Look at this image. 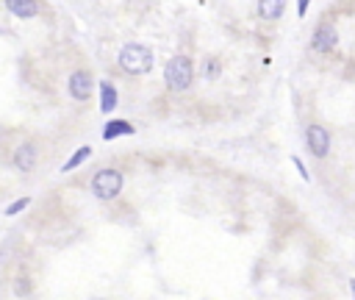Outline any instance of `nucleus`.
Returning a JSON list of instances; mask_svg holds the SVG:
<instances>
[{"mask_svg":"<svg viewBox=\"0 0 355 300\" xmlns=\"http://www.w3.org/2000/svg\"><path fill=\"white\" fill-rule=\"evenodd\" d=\"M338 31H336V25L330 22V19H322L316 28H313V33H311V50L313 53H322V56H327V53H333L336 47H338Z\"/></svg>","mask_w":355,"mask_h":300,"instance_id":"4","label":"nucleus"},{"mask_svg":"<svg viewBox=\"0 0 355 300\" xmlns=\"http://www.w3.org/2000/svg\"><path fill=\"white\" fill-rule=\"evenodd\" d=\"M122 186H125V175L119 169H114V167L97 169L92 175V181H89V189H92V194L97 200H114L122 192Z\"/></svg>","mask_w":355,"mask_h":300,"instance_id":"3","label":"nucleus"},{"mask_svg":"<svg viewBox=\"0 0 355 300\" xmlns=\"http://www.w3.org/2000/svg\"><path fill=\"white\" fill-rule=\"evenodd\" d=\"M11 164H14L19 172H33V167H36V144H33V142H22V144L11 153Z\"/></svg>","mask_w":355,"mask_h":300,"instance_id":"7","label":"nucleus"},{"mask_svg":"<svg viewBox=\"0 0 355 300\" xmlns=\"http://www.w3.org/2000/svg\"><path fill=\"white\" fill-rule=\"evenodd\" d=\"M116 61H119V69L122 72H128V75H144V72L153 69L155 53H153V47H147L141 42H128V44H122Z\"/></svg>","mask_w":355,"mask_h":300,"instance_id":"1","label":"nucleus"},{"mask_svg":"<svg viewBox=\"0 0 355 300\" xmlns=\"http://www.w3.org/2000/svg\"><path fill=\"white\" fill-rule=\"evenodd\" d=\"M164 83H166L169 92H186L194 83V61H191V56H186V53L172 56L164 64Z\"/></svg>","mask_w":355,"mask_h":300,"instance_id":"2","label":"nucleus"},{"mask_svg":"<svg viewBox=\"0 0 355 300\" xmlns=\"http://www.w3.org/2000/svg\"><path fill=\"white\" fill-rule=\"evenodd\" d=\"M291 164L297 167V172H300V178H302V181H311V175H308V167L300 161V156H291Z\"/></svg>","mask_w":355,"mask_h":300,"instance_id":"16","label":"nucleus"},{"mask_svg":"<svg viewBox=\"0 0 355 300\" xmlns=\"http://www.w3.org/2000/svg\"><path fill=\"white\" fill-rule=\"evenodd\" d=\"M136 133V128H133V122H128V119H108L105 125H103V142H114V139H122V136H133Z\"/></svg>","mask_w":355,"mask_h":300,"instance_id":"8","label":"nucleus"},{"mask_svg":"<svg viewBox=\"0 0 355 300\" xmlns=\"http://www.w3.org/2000/svg\"><path fill=\"white\" fill-rule=\"evenodd\" d=\"M28 206H31V197H17L14 203H8V206H6V217H14V214L25 211Z\"/></svg>","mask_w":355,"mask_h":300,"instance_id":"15","label":"nucleus"},{"mask_svg":"<svg viewBox=\"0 0 355 300\" xmlns=\"http://www.w3.org/2000/svg\"><path fill=\"white\" fill-rule=\"evenodd\" d=\"M116 103H119L116 86H114L111 81H100V111H103V114H111V111L116 108Z\"/></svg>","mask_w":355,"mask_h":300,"instance_id":"9","label":"nucleus"},{"mask_svg":"<svg viewBox=\"0 0 355 300\" xmlns=\"http://www.w3.org/2000/svg\"><path fill=\"white\" fill-rule=\"evenodd\" d=\"M283 11H286V3L283 0H263V3H258V14H261V19H280L283 17Z\"/></svg>","mask_w":355,"mask_h":300,"instance_id":"11","label":"nucleus"},{"mask_svg":"<svg viewBox=\"0 0 355 300\" xmlns=\"http://www.w3.org/2000/svg\"><path fill=\"white\" fill-rule=\"evenodd\" d=\"M31 289H33V281H31L25 272H19L17 281H14V294H17V297H28Z\"/></svg>","mask_w":355,"mask_h":300,"instance_id":"13","label":"nucleus"},{"mask_svg":"<svg viewBox=\"0 0 355 300\" xmlns=\"http://www.w3.org/2000/svg\"><path fill=\"white\" fill-rule=\"evenodd\" d=\"M349 289H352V300H355V278L349 281Z\"/></svg>","mask_w":355,"mask_h":300,"instance_id":"18","label":"nucleus"},{"mask_svg":"<svg viewBox=\"0 0 355 300\" xmlns=\"http://www.w3.org/2000/svg\"><path fill=\"white\" fill-rule=\"evenodd\" d=\"M222 75V64L216 61V58H208L205 64H202V78L205 81H216Z\"/></svg>","mask_w":355,"mask_h":300,"instance_id":"14","label":"nucleus"},{"mask_svg":"<svg viewBox=\"0 0 355 300\" xmlns=\"http://www.w3.org/2000/svg\"><path fill=\"white\" fill-rule=\"evenodd\" d=\"M89 158H92V147H89V144H80V147L61 164V172H72V169H78L80 164H86Z\"/></svg>","mask_w":355,"mask_h":300,"instance_id":"12","label":"nucleus"},{"mask_svg":"<svg viewBox=\"0 0 355 300\" xmlns=\"http://www.w3.org/2000/svg\"><path fill=\"white\" fill-rule=\"evenodd\" d=\"M6 8L19 19H31L39 11V3H33V0H11V3H6Z\"/></svg>","mask_w":355,"mask_h":300,"instance_id":"10","label":"nucleus"},{"mask_svg":"<svg viewBox=\"0 0 355 300\" xmlns=\"http://www.w3.org/2000/svg\"><path fill=\"white\" fill-rule=\"evenodd\" d=\"M305 144H308L311 156L327 158V156H330V144H333L330 131H327L324 125H319V122H311V125L305 128Z\"/></svg>","mask_w":355,"mask_h":300,"instance_id":"5","label":"nucleus"},{"mask_svg":"<svg viewBox=\"0 0 355 300\" xmlns=\"http://www.w3.org/2000/svg\"><path fill=\"white\" fill-rule=\"evenodd\" d=\"M308 6H311L308 0H300V3H297V17H305V11H308Z\"/></svg>","mask_w":355,"mask_h":300,"instance_id":"17","label":"nucleus"},{"mask_svg":"<svg viewBox=\"0 0 355 300\" xmlns=\"http://www.w3.org/2000/svg\"><path fill=\"white\" fill-rule=\"evenodd\" d=\"M67 89H69V97L78 100V103H86L92 94H94V75L89 69H75L67 81Z\"/></svg>","mask_w":355,"mask_h":300,"instance_id":"6","label":"nucleus"}]
</instances>
